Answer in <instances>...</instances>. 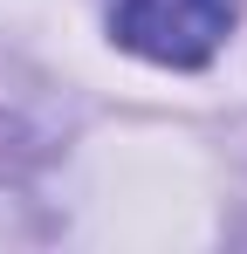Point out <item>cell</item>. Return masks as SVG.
Masks as SVG:
<instances>
[{
	"mask_svg": "<svg viewBox=\"0 0 247 254\" xmlns=\"http://www.w3.org/2000/svg\"><path fill=\"white\" fill-rule=\"evenodd\" d=\"M234 7L241 0H110V28L124 48L172 62V69H192L227 42Z\"/></svg>",
	"mask_w": 247,
	"mask_h": 254,
	"instance_id": "1",
	"label": "cell"
}]
</instances>
